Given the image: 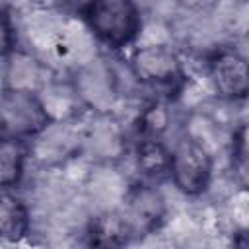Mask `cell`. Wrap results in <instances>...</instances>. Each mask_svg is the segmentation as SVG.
I'll return each instance as SVG.
<instances>
[{
  "mask_svg": "<svg viewBox=\"0 0 249 249\" xmlns=\"http://www.w3.org/2000/svg\"><path fill=\"white\" fill-rule=\"evenodd\" d=\"M210 80L226 99L249 95V62L235 51H222L210 60Z\"/></svg>",
  "mask_w": 249,
  "mask_h": 249,
  "instance_id": "8992f818",
  "label": "cell"
},
{
  "mask_svg": "<svg viewBox=\"0 0 249 249\" xmlns=\"http://www.w3.org/2000/svg\"><path fill=\"white\" fill-rule=\"evenodd\" d=\"M163 214H165V202L154 187L138 185L128 193L123 218L130 230V235L154 231L161 224Z\"/></svg>",
  "mask_w": 249,
  "mask_h": 249,
  "instance_id": "5b68a950",
  "label": "cell"
},
{
  "mask_svg": "<svg viewBox=\"0 0 249 249\" xmlns=\"http://www.w3.org/2000/svg\"><path fill=\"white\" fill-rule=\"evenodd\" d=\"M169 175L185 195H200L212 175V160L206 148L195 138H183L171 152Z\"/></svg>",
  "mask_w": 249,
  "mask_h": 249,
  "instance_id": "3957f363",
  "label": "cell"
},
{
  "mask_svg": "<svg viewBox=\"0 0 249 249\" xmlns=\"http://www.w3.org/2000/svg\"><path fill=\"white\" fill-rule=\"evenodd\" d=\"M88 237L91 245H123L130 237V230L123 214H103L91 222Z\"/></svg>",
  "mask_w": 249,
  "mask_h": 249,
  "instance_id": "ba28073f",
  "label": "cell"
},
{
  "mask_svg": "<svg viewBox=\"0 0 249 249\" xmlns=\"http://www.w3.org/2000/svg\"><path fill=\"white\" fill-rule=\"evenodd\" d=\"M10 35H12L10 18H8V14H4V19H2V51H4V54H8V51L12 49V41H10Z\"/></svg>",
  "mask_w": 249,
  "mask_h": 249,
  "instance_id": "4fadbf2b",
  "label": "cell"
},
{
  "mask_svg": "<svg viewBox=\"0 0 249 249\" xmlns=\"http://www.w3.org/2000/svg\"><path fill=\"white\" fill-rule=\"evenodd\" d=\"M84 18L109 47H126L140 31V12L134 0H93Z\"/></svg>",
  "mask_w": 249,
  "mask_h": 249,
  "instance_id": "6da1fadb",
  "label": "cell"
},
{
  "mask_svg": "<svg viewBox=\"0 0 249 249\" xmlns=\"http://www.w3.org/2000/svg\"><path fill=\"white\" fill-rule=\"evenodd\" d=\"M165 126V111L161 107H150L144 115V130L148 134H160Z\"/></svg>",
  "mask_w": 249,
  "mask_h": 249,
  "instance_id": "7c38bea8",
  "label": "cell"
},
{
  "mask_svg": "<svg viewBox=\"0 0 249 249\" xmlns=\"http://www.w3.org/2000/svg\"><path fill=\"white\" fill-rule=\"evenodd\" d=\"M2 138H29L49 126L45 105L27 89H6L0 109Z\"/></svg>",
  "mask_w": 249,
  "mask_h": 249,
  "instance_id": "7a4b0ae2",
  "label": "cell"
},
{
  "mask_svg": "<svg viewBox=\"0 0 249 249\" xmlns=\"http://www.w3.org/2000/svg\"><path fill=\"white\" fill-rule=\"evenodd\" d=\"M132 74L144 84H173L181 78V62L177 54L163 45H148L136 49L130 58Z\"/></svg>",
  "mask_w": 249,
  "mask_h": 249,
  "instance_id": "277c9868",
  "label": "cell"
},
{
  "mask_svg": "<svg viewBox=\"0 0 249 249\" xmlns=\"http://www.w3.org/2000/svg\"><path fill=\"white\" fill-rule=\"evenodd\" d=\"M25 148L19 138H2L0 146V185L10 189L19 183L23 173Z\"/></svg>",
  "mask_w": 249,
  "mask_h": 249,
  "instance_id": "9c48e42d",
  "label": "cell"
},
{
  "mask_svg": "<svg viewBox=\"0 0 249 249\" xmlns=\"http://www.w3.org/2000/svg\"><path fill=\"white\" fill-rule=\"evenodd\" d=\"M231 167L235 171L237 181L249 189V124L241 126L233 140L231 152Z\"/></svg>",
  "mask_w": 249,
  "mask_h": 249,
  "instance_id": "8fae6325",
  "label": "cell"
},
{
  "mask_svg": "<svg viewBox=\"0 0 249 249\" xmlns=\"http://www.w3.org/2000/svg\"><path fill=\"white\" fill-rule=\"evenodd\" d=\"M62 2H64L68 8L78 10V12H82V14H84V12L91 6V2H93V0H62Z\"/></svg>",
  "mask_w": 249,
  "mask_h": 249,
  "instance_id": "5bb4252c",
  "label": "cell"
},
{
  "mask_svg": "<svg viewBox=\"0 0 249 249\" xmlns=\"http://www.w3.org/2000/svg\"><path fill=\"white\" fill-rule=\"evenodd\" d=\"M171 152L156 138H146L138 146V167L148 177H163L169 175Z\"/></svg>",
  "mask_w": 249,
  "mask_h": 249,
  "instance_id": "30bf717a",
  "label": "cell"
},
{
  "mask_svg": "<svg viewBox=\"0 0 249 249\" xmlns=\"http://www.w3.org/2000/svg\"><path fill=\"white\" fill-rule=\"evenodd\" d=\"M29 216L25 204L14 195L4 193L0 198V233L8 241H18L27 233Z\"/></svg>",
  "mask_w": 249,
  "mask_h": 249,
  "instance_id": "52a82bcc",
  "label": "cell"
}]
</instances>
